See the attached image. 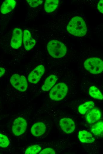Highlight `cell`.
<instances>
[{"label":"cell","instance_id":"e0dca14e","mask_svg":"<svg viewBox=\"0 0 103 154\" xmlns=\"http://www.w3.org/2000/svg\"><path fill=\"white\" fill-rule=\"evenodd\" d=\"M94 105V103L92 101L86 102L79 106L78 111L82 114H85L88 110L93 108Z\"/></svg>","mask_w":103,"mask_h":154},{"label":"cell","instance_id":"7a4b0ae2","mask_svg":"<svg viewBox=\"0 0 103 154\" xmlns=\"http://www.w3.org/2000/svg\"><path fill=\"white\" fill-rule=\"evenodd\" d=\"M47 48L49 54L54 58H60L66 54L67 49L62 42L56 40L49 41Z\"/></svg>","mask_w":103,"mask_h":154},{"label":"cell","instance_id":"8992f818","mask_svg":"<svg viewBox=\"0 0 103 154\" xmlns=\"http://www.w3.org/2000/svg\"><path fill=\"white\" fill-rule=\"evenodd\" d=\"M27 123L26 120L22 117H18L15 119L12 126V131L16 136L23 134L26 131Z\"/></svg>","mask_w":103,"mask_h":154},{"label":"cell","instance_id":"ffe728a7","mask_svg":"<svg viewBox=\"0 0 103 154\" xmlns=\"http://www.w3.org/2000/svg\"><path fill=\"white\" fill-rule=\"evenodd\" d=\"M41 147L38 145H34L28 147L26 150L25 154H36L41 150Z\"/></svg>","mask_w":103,"mask_h":154},{"label":"cell","instance_id":"603a6c76","mask_svg":"<svg viewBox=\"0 0 103 154\" xmlns=\"http://www.w3.org/2000/svg\"><path fill=\"white\" fill-rule=\"evenodd\" d=\"M39 154H55V152L52 148H47L43 150L39 153Z\"/></svg>","mask_w":103,"mask_h":154},{"label":"cell","instance_id":"52a82bcc","mask_svg":"<svg viewBox=\"0 0 103 154\" xmlns=\"http://www.w3.org/2000/svg\"><path fill=\"white\" fill-rule=\"evenodd\" d=\"M45 72V68L42 65H40L36 67L29 74L28 80L29 82L36 84L40 81Z\"/></svg>","mask_w":103,"mask_h":154},{"label":"cell","instance_id":"9a60e30c","mask_svg":"<svg viewBox=\"0 0 103 154\" xmlns=\"http://www.w3.org/2000/svg\"><path fill=\"white\" fill-rule=\"evenodd\" d=\"M16 2L13 0L5 1L1 7L0 10L2 14H5L11 11L15 7Z\"/></svg>","mask_w":103,"mask_h":154},{"label":"cell","instance_id":"d6986e66","mask_svg":"<svg viewBox=\"0 0 103 154\" xmlns=\"http://www.w3.org/2000/svg\"><path fill=\"white\" fill-rule=\"evenodd\" d=\"M89 95L94 98L102 100L103 98V95L100 90L96 86H91L89 90Z\"/></svg>","mask_w":103,"mask_h":154},{"label":"cell","instance_id":"4fadbf2b","mask_svg":"<svg viewBox=\"0 0 103 154\" xmlns=\"http://www.w3.org/2000/svg\"><path fill=\"white\" fill-rule=\"evenodd\" d=\"M57 79V77L54 75L48 76L41 87L42 90L44 91H49L54 85Z\"/></svg>","mask_w":103,"mask_h":154},{"label":"cell","instance_id":"5bb4252c","mask_svg":"<svg viewBox=\"0 0 103 154\" xmlns=\"http://www.w3.org/2000/svg\"><path fill=\"white\" fill-rule=\"evenodd\" d=\"M78 137L80 141L83 143H92L95 140L92 134L90 132L86 130L79 131Z\"/></svg>","mask_w":103,"mask_h":154},{"label":"cell","instance_id":"44dd1931","mask_svg":"<svg viewBox=\"0 0 103 154\" xmlns=\"http://www.w3.org/2000/svg\"><path fill=\"white\" fill-rule=\"evenodd\" d=\"M9 143L7 137L5 135L0 134V147H6L9 145Z\"/></svg>","mask_w":103,"mask_h":154},{"label":"cell","instance_id":"7402d4cb","mask_svg":"<svg viewBox=\"0 0 103 154\" xmlns=\"http://www.w3.org/2000/svg\"><path fill=\"white\" fill-rule=\"evenodd\" d=\"M28 4L32 7H35L41 4L43 2L42 0H27Z\"/></svg>","mask_w":103,"mask_h":154},{"label":"cell","instance_id":"ba28073f","mask_svg":"<svg viewBox=\"0 0 103 154\" xmlns=\"http://www.w3.org/2000/svg\"><path fill=\"white\" fill-rule=\"evenodd\" d=\"M22 35V32L20 29L17 28L14 29L10 43V46L13 48L17 49L21 46Z\"/></svg>","mask_w":103,"mask_h":154},{"label":"cell","instance_id":"30bf717a","mask_svg":"<svg viewBox=\"0 0 103 154\" xmlns=\"http://www.w3.org/2000/svg\"><path fill=\"white\" fill-rule=\"evenodd\" d=\"M23 43L25 49L27 51L30 50L36 44V41L32 37L29 31L25 30L23 32Z\"/></svg>","mask_w":103,"mask_h":154},{"label":"cell","instance_id":"5b68a950","mask_svg":"<svg viewBox=\"0 0 103 154\" xmlns=\"http://www.w3.org/2000/svg\"><path fill=\"white\" fill-rule=\"evenodd\" d=\"M10 82L15 88L20 92L25 91L28 87L27 79L23 75L17 74L13 75L10 78Z\"/></svg>","mask_w":103,"mask_h":154},{"label":"cell","instance_id":"9c48e42d","mask_svg":"<svg viewBox=\"0 0 103 154\" xmlns=\"http://www.w3.org/2000/svg\"><path fill=\"white\" fill-rule=\"evenodd\" d=\"M59 123L62 129L67 134L71 133L75 129V123L70 118H62L59 121Z\"/></svg>","mask_w":103,"mask_h":154},{"label":"cell","instance_id":"2e32d148","mask_svg":"<svg viewBox=\"0 0 103 154\" xmlns=\"http://www.w3.org/2000/svg\"><path fill=\"white\" fill-rule=\"evenodd\" d=\"M59 1L58 0H46L44 4V9L47 12H51L54 11L57 7Z\"/></svg>","mask_w":103,"mask_h":154},{"label":"cell","instance_id":"7c38bea8","mask_svg":"<svg viewBox=\"0 0 103 154\" xmlns=\"http://www.w3.org/2000/svg\"><path fill=\"white\" fill-rule=\"evenodd\" d=\"M101 117L100 111L98 109H94L88 113L86 116V120L88 123L92 124L99 121Z\"/></svg>","mask_w":103,"mask_h":154},{"label":"cell","instance_id":"d4e9b609","mask_svg":"<svg viewBox=\"0 0 103 154\" xmlns=\"http://www.w3.org/2000/svg\"><path fill=\"white\" fill-rule=\"evenodd\" d=\"M5 70L4 68L0 67V77H1L5 73Z\"/></svg>","mask_w":103,"mask_h":154},{"label":"cell","instance_id":"ac0fdd59","mask_svg":"<svg viewBox=\"0 0 103 154\" xmlns=\"http://www.w3.org/2000/svg\"><path fill=\"white\" fill-rule=\"evenodd\" d=\"M91 131L94 134L99 136L102 135L103 131V123L102 121L95 123L91 126Z\"/></svg>","mask_w":103,"mask_h":154},{"label":"cell","instance_id":"8fae6325","mask_svg":"<svg viewBox=\"0 0 103 154\" xmlns=\"http://www.w3.org/2000/svg\"><path fill=\"white\" fill-rule=\"evenodd\" d=\"M46 127L45 124L41 122L34 124L32 126L31 131L32 134L36 137H38L43 134L45 132Z\"/></svg>","mask_w":103,"mask_h":154},{"label":"cell","instance_id":"6da1fadb","mask_svg":"<svg viewBox=\"0 0 103 154\" xmlns=\"http://www.w3.org/2000/svg\"><path fill=\"white\" fill-rule=\"evenodd\" d=\"M87 30L85 21L78 16L73 17L67 26V30L69 33L78 36H85Z\"/></svg>","mask_w":103,"mask_h":154},{"label":"cell","instance_id":"3957f363","mask_svg":"<svg viewBox=\"0 0 103 154\" xmlns=\"http://www.w3.org/2000/svg\"><path fill=\"white\" fill-rule=\"evenodd\" d=\"M85 68L93 74H98L101 73L103 70V62L99 58L91 57L87 59L84 62Z\"/></svg>","mask_w":103,"mask_h":154},{"label":"cell","instance_id":"277c9868","mask_svg":"<svg viewBox=\"0 0 103 154\" xmlns=\"http://www.w3.org/2000/svg\"><path fill=\"white\" fill-rule=\"evenodd\" d=\"M68 90V87L65 84L62 82L58 83L51 89L49 97L53 100H60L65 97Z\"/></svg>","mask_w":103,"mask_h":154},{"label":"cell","instance_id":"cb8c5ba5","mask_svg":"<svg viewBox=\"0 0 103 154\" xmlns=\"http://www.w3.org/2000/svg\"><path fill=\"white\" fill-rule=\"evenodd\" d=\"M103 0H100L97 6L98 10L102 13H103Z\"/></svg>","mask_w":103,"mask_h":154}]
</instances>
